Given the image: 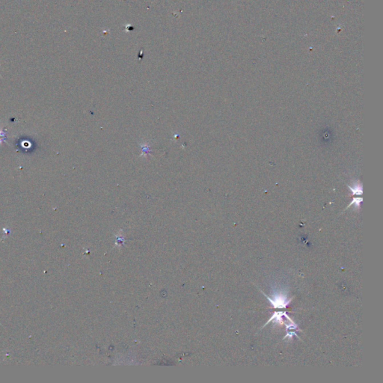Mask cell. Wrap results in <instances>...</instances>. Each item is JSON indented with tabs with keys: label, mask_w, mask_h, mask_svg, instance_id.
<instances>
[{
	"label": "cell",
	"mask_w": 383,
	"mask_h": 383,
	"mask_svg": "<svg viewBox=\"0 0 383 383\" xmlns=\"http://www.w3.org/2000/svg\"><path fill=\"white\" fill-rule=\"evenodd\" d=\"M262 293L267 297V299L270 302L273 308H286L287 305L290 304V302L293 300V298L290 299H287L286 296H282V295H275V296H273V298H269L268 296L265 294L264 293Z\"/></svg>",
	"instance_id": "cell-1"
},
{
	"label": "cell",
	"mask_w": 383,
	"mask_h": 383,
	"mask_svg": "<svg viewBox=\"0 0 383 383\" xmlns=\"http://www.w3.org/2000/svg\"><path fill=\"white\" fill-rule=\"evenodd\" d=\"M285 313H286V312H281V311L275 312L274 314L273 315V317L267 321V322L263 326V327H265L267 324H269L270 322H272V321H273L274 323H279V324L285 323V321L283 320V316L285 315Z\"/></svg>",
	"instance_id": "cell-2"
},
{
	"label": "cell",
	"mask_w": 383,
	"mask_h": 383,
	"mask_svg": "<svg viewBox=\"0 0 383 383\" xmlns=\"http://www.w3.org/2000/svg\"><path fill=\"white\" fill-rule=\"evenodd\" d=\"M150 145L148 143H144V144H141V148H142V154H141L140 156H146L147 154H149L150 150Z\"/></svg>",
	"instance_id": "cell-3"
}]
</instances>
